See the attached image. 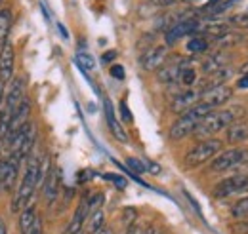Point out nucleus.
<instances>
[{"label":"nucleus","instance_id":"nucleus-1","mask_svg":"<svg viewBox=\"0 0 248 234\" xmlns=\"http://www.w3.org/2000/svg\"><path fill=\"white\" fill-rule=\"evenodd\" d=\"M29 164L25 168V174H23V179L19 181L16 192H14V198H12V211L19 213L27 204H31V198L34 194V190L44 183L46 179V174L50 170V162L48 158H38L31 152V156L27 158Z\"/></svg>","mask_w":248,"mask_h":234},{"label":"nucleus","instance_id":"nucleus-2","mask_svg":"<svg viewBox=\"0 0 248 234\" xmlns=\"http://www.w3.org/2000/svg\"><path fill=\"white\" fill-rule=\"evenodd\" d=\"M212 111H214V109H212V107H208V105H206V103H202V101L195 103L189 111H186L182 117L172 124V128H170V132H168L170 139L180 141V139H184V137H187V135H191V133L195 132V128L199 126V122H201L202 118L208 117Z\"/></svg>","mask_w":248,"mask_h":234},{"label":"nucleus","instance_id":"nucleus-3","mask_svg":"<svg viewBox=\"0 0 248 234\" xmlns=\"http://www.w3.org/2000/svg\"><path fill=\"white\" fill-rule=\"evenodd\" d=\"M241 107H233V109H225V111H212L206 118H202L199 122V126L195 128V135L197 137H212L214 133L221 132L223 128H227L231 122H235Z\"/></svg>","mask_w":248,"mask_h":234},{"label":"nucleus","instance_id":"nucleus-4","mask_svg":"<svg viewBox=\"0 0 248 234\" xmlns=\"http://www.w3.org/2000/svg\"><path fill=\"white\" fill-rule=\"evenodd\" d=\"M34 141H36V130H34V126H32L31 122L12 139V143H10V158H14L16 162H23V160H27L29 156H31L32 148H34Z\"/></svg>","mask_w":248,"mask_h":234},{"label":"nucleus","instance_id":"nucleus-5","mask_svg":"<svg viewBox=\"0 0 248 234\" xmlns=\"http://www.w3.org/2000/svg\"><path fill=\"white\" fill-rule=\"evenodd\" d=\"M248 162V148L247 146H235V148H227L223 152H217L212 158L210 164V172H229L235 170L243 164Z\"/></svg>","mask_w":248,"mask_h":234},{"label":"nucleus","instance_id":"nucleus-6","mask_svg":"<svg viewBox=\"0 0 248 234\" xmlns=\"http://www.w3.org/2000/svg\"><path fill=\"white\" fill-rule=\"evenodd\" d=\"M219 150H221V141L219 139H212V137L210 139H202L186 154V166L187 168L202 166L204 162L212 160Z\"/></svg>","mask_w":248,"mask_h":234},{"label":"nucleus","instance_id":"nucleus-7","mask_svg":"<svg viewBox=\"0 0 248 234\" xmlns=\"http://www.w3.org/2000/svg\"><path fill=\"white\" fill-rule=\"evenodd\" d=\"M29 117H31V103H29V99L27 97H23V101L17 105V109L14 111V115L10 118V126H8V132H6V135H4V139H2V143L6 146H10L12 143V139L29 124Z\"/></svg>","mask_w":248,"mask_h":234},{"label":"nucleus","instance_id":"nucleus-8","mask_svg":"<svg viewBox=\"0 0 248 234\" xmlns=\"http://www.w3.org/2000/svg\"><path fill=\"white\" fill-rule=\"evenodd\" d=\"M248 192V176L247 174H237L231 176L223 181H219L214 189V196L216 198H229L233 194H241Z\"/></svg>","mask_w":248,"mask_h":234},{"label":"nucleus","instance_id":"nucleus-9","mask_svg":"<svg viewBox=\"0 0 248 234\" xmlns=\"http://www.w3.org/2000/svg\"><path fill=\"white\" fill-rule=\"evenodd\" d=\"M14 67H16V54L12 42H2L0 44V84L8 88L10 80L14 78Z\"/></svg>","mask_w":248,"mask_h":234},{"label":"nucleus","instance_id":"nucleus-10","mask_svg":"<svg viewBox=\"0 0 248 234\" xmlns=\"http://www.w3.org/2000/svg\"><path fill=\"white\" fill-rule=\"evenodd\" d=\"M231 97H233V88H229L227 84L212 86V88L204 89V91L201 93V101L206 103V105L212 107V109H217V107L225 105Z\"/></svg>","mask_w":248,"mask_h":234},{"label":"nucleus","instance_id":"nucleus-11","mask_svg":"<svg viewBox=\"0 0 248 234\" xmlns=\"http://www.w3.org/2000/svg\"><path fill=\"white\" fill-rule=\"evenodd\" d=\"M166 59H168V48L166 46H153V48H147L143 52V56L140 59V65L143 71H158Z\"/></svg>","mask_w":248,"mask_h":234},{"label":"nucleus","instance_id":"nucleus-12","mask_svg":"<svg viewBox=\"0 0 248 234\" xmlns=\"http://www.w3.org/2000/svg\"><path fill=\"white\" fill-rule=\"evenodd\" d=\"M19 162H16L14 158L6 156L0 160V185L2 190H12L16 181H17V174H19Z\"/></svg>","mask_w":248,"mask_h":234},{"label":"nucleus","instance_id":"nucleus-13","mask_svg":"<svg viewBox=\"0 0 248 234\" xmlns=\"http://www.w3.org/2000/svg\"><path fill=\"white\" fill-rule=\"evenodd\" d=\"M201 101V89L195 88H187L184 91H180L176 97H172V103H170V109L178 115H184L186 111H189L195 103Z\"/></svg>","mask_w":248,"mask_h":234},{"label":"nucleus","instance_id":"nucleus-14","mask_svg":"<svg viewBox=\"0 0 248 234\" xmlns=\"http://www.w3.org/2000/svg\"><path fill=\"white\" fill-rule=\"evenodd\" d=\"M201 29V21L199 19H180L176 25H172L166 30V44H174L180 38H184L187 34H193Z\"/></svg>","mask_w":248,"mask_h":234},{"label":"nucleus","instance_id":"nucleus-15","mask_svg":"<svg viewBox=\"0 0 248 234\" xmlns=\"http://www.w3.org/2000/svg\"><path fill=\"white\" fill-rule=\"evenodd\" d=\"M184 63H186L184 58H176V59H172V61H164V65L156 71L158 82H160V84H176Z\"/></svg>","mask_w":248,"mask_h":234},{"label":"nucleus","instance_id":"nucleus-16","mask_svg":"<svg viewBox=\"0 0 248 234\" xmlns=\"http://www.w3.org/2000/svg\"><path fill=\"white\" fill-rule=\"evenodd\" d=\"M42 187H44V198H46V202L52 205L54 200H56V196H58V190H60V176H58V170L54 166H50Z\"/></svg>","mask_w":248,"mask_h":234},{"label":"nucleus","instance_id":"nucleus-17","mask_svg":"<svg viewBox=\"0 0 248 234\" xmlns=\"http://www.w3.org/2000/svg\"><path fill=\"white\" fill-rule=\"evenodd\" d=\"M227 63H229V56L225 52H216V54H212V56L204 59L202 71H204V74H212V73H216L223 67H229Z\"/></svg>","mask_w":248,"mask_h":234},{"label":"nucleus","instance_id":"nucleus-18","mask_svg":"<svg viewBox=\"0 0 248 234\" xmlns=\"http://www.w3.org/2000/svg\"><path fill=\"white\" fill-rule=\"evenodd\" d=\"M227 141L229 143H245L248 139V124L247 122H231L227 126Z\"/></svg>","mask_w":248,"mask_h":234},{"label":"nucleus","instance_id":"nucleus-19","mask_svg":"<svg viewBox=\"0 0 248 234\" xmlns=\"http://www.w3.org/2000/svg\"><path fill=\"white\" fill-rule=\"evenodd\" d=\"M105 117H107V124H109L111 133H113V135H115L119 141L126 143V141H128V135H126V132H124L123 126L117 122L115 113H113V107H111V101H107V99H105Z\"/></svg>","mask_w":248,"mask_h":234},{"label":"nucleus","instance_id":"nucleus-20","mask_svg":"<svg viewBox=\"0 0 248 234\" xmlns=\"http://www.w3.org/2000/svg\"><path fill=\"white\" fill-rule=\"evenodd\" d=\"M36 219V209L32 204H27L21 211H19V217H17V227H19V234H29L32 229V223Z\"/></svg>","mask_w":248,"mask_h":234},{"label":"nucleus","instance_id":"nucleus-21","mask_svg":"<svg viewBox=\"0 0 248 234\" xmlns=\"http://www.w3.org/2000/svg\"><path fill=\"white\" fill-rule=\"evenodd\" d=\"M103 225H105V213L99 207V209L92 211L86 219V234H97L103 229Z\"/></svg>","mask_w":248,"mask_h":234},{"label":"nucleus","instance_id":"nucleus-22","mask_svg":"<svg viewBox=\"0 0 248 234\" xmlns=\"http://www.w3.org/2000/svg\"><path fill=\"white\" fill-rule=\"evenodd\" d=\"M197 82V71L193 69V65L186 59L182 71H180V76H178V84H182L184 88H193V84Z\"/></svg>","mask_w":248,"mask_h":234},{"label":"nucleus","instance_id":"nucleus-23","mask_svg":"<svg viewBox=\"0 0 248 234\" xmlns=\"http://www.w3.org/2000/svg\"><path fill=\"white\" fill-rule=\"evenodd\" d=\"M12 19H14V15L10 10H6V8L0 10V44L8 40V32L12 29Z\"/></svg>","mask_w":248,"mask_h":234},{"label":"nucleus","instance_id":"nucleus-24","mask_svg":"<svg viewBox=\"0 0 248 234\" xmlns=\"http://www.w3.org/2000/svg\"><path fill=\"white\" fill-rule=\"evenodd\" d=\"M206 50H208V40L202 36H193L187 42V52H191V54H204Z\"/></svg>","mask_w":248,"mask_h":234},{"label":"nucleus","instance_id":"nucleus-25","mask_svg":"<svg viewBox=\"0 0 248 234\" xmlns=\"http://www.w3.org/2000/svg\"><path fill=\"white\" fill-rule=\"evenodd\" d=\"M231 215L235 219H248V196L237 200L231 207Z\"/></svg>","mask_w":248,"mask_h":234},{"label":"nucleus","instance_id":"nucleus-26","mask_svg":"<svg viewBox=\"0 0 248 234\" xmlns=\"http://www.w3.org/2000/svg\"><path fill=\"white\" fill-rule=\"evenodd\" d=\"M77 65L82 69V71H93L95 69V61L90 54H86V52H78L77 54Z\"/></svg>","mask_w":248,"mask_h":234},{"label":"nucleus","instance_id":"nucleus-27","mask_svg":"<svg viewBox=\"0 0 248 234\" xmlns=\"http://www.w3.org/2000/svg\"><path fill=\"white\" fill-rule=\"evenodd\" d=\"M219 44H223V46H231V44H237V42H241L243 40V36L239 34V32H223V34H219L216 38Z\"/></svg>","mask_w":248,"mask_h":234},{"label":"nucleus","instance_id":"nucleus-28","mask_svg":"<svg viewBox=\"0 0 248 234\" xmlns=\"http://www.w3.org/2000/svg\"><path fill=\"white\" fill-rule=\"evenodd\" d=\"M136 217H138V211H136L134 207H126L123 211V223L126 227L134 225V223H136Z\"/></svg>","mask_w":248,"mask_h":234},{"label":"nucleus","instance_id":"nucleus-29","mask_svg":"<svg viewBox=\"0 0 248 234\" xmlns=\"http://www.w3.org/2000/svg\"><path fill=\"white\" fill-rule=\"evenodd\" d=\"M126 164H128V168L134 170L136 174H145V166H143V162H141L140 158H128Z\"/></svg>","mask_w":248,"mask_h":234},{"label":"nucleus","instance_id":"nucleus-30","mask_svg":"<svg viewBox=\"0 0 248 234\" xmlns=\"http://www.w3.org/2000/svg\"><path fill=\"white\" fill-rule=\"evenodd\" d=\"M143 166H145V172H151L153 176H160V172H162V168L156 162H151V160H145Z\"/></svg>","mask_w":248,"mask_h":234},{"label":"nucleus","instance_id":"nucleus-31","mask_svg":"<svg viewBox=\"0 0 248 234\" xmlns=\"http://www.w3.org/2000/svg\"><path fill=\"white\" fill-rule=\"evenodd\" d=\"M231 231L235 234H248V223H245V219H239V223L233 225Z\"/></svg>","mask_w":248,"mask_h":234},{"label":"nucleus","instance_id":"nucleus-32","mask_svg":"<svg viewBox=\"0 0 248 234\" xmlns=\"http://www.w3.org/2000/svg\"><path fill=\"white\" fill-rule=\"evenodd\" d=\"M231 23H233V25H241V27H248V14L231 17Z\"/></svg>","mask_w":248,"mask_h":234},{"label":"nucleus","instance_id":"nucleus-33","mask_svg":"<svg viewBox=\"0 0 248 234\" xmlns=\"http://www.w3.org/2000/svg\"><path fill=\"white\" fill-rule=\"evenodd\" d=\"M29 234H44V227H42V219L36 215V219H34V223H32V229Z\"/></svg>","mask_w":248,"mask_h":234},{"label":"nucleus","instance_id":"nucleus-34","mask_svg":"<svg viewBox=\"0 0 248 234\" xmlns=\"http://www.w3.org/2000/svg\"><path fill=\"white\" fill-rule=\"evenodd\" d=\"M180 2H186V0H153V4L158 8H170V6L180 4Z\"/></svg>","mask_w":248,"mask_h":234},{"label":"nucleus","instance_id":"nucleus-35","mask_svg":"<svg viewBox=\"0 0 248 234\" xmlns=\"http://www.w3.org/2000/svg\"><path fill=\"white\" fill-rule=\"evenodd\" d=\"M111 76H115L117 80H123L124 78V69L121 65H113L111 67Z\"/></svg>","mask_w":248,"mask_h":234},{"label":"nucleus","instance_id":"nucleus-36","mask_svg":"<svg viewBox=\"0 0 248 234\" xmlns=\"http://www.w3.org/2000/svg\"><path fill=\"white\" fill-rule=\"evenodd\" d=\"M124 234H143V227H140L138 223H134V225L126 227V233Z\"/></svg>","mask_w":248,"mask_h":234},{"label":"nucleus","instance_id":"nucleus-37","mask_svg":"<svg viewBox=\"0 0 248 234\" xmlns=\"http://www.w3.org/2000/svg\"><path fill=\"white\" fill-rule=\"evenodd\" d=\"M121 111H123V118L124 120H126V122H130V120H132V115H130V111H128V105H126V103H121Z\"/></svg>","mask_w":248,"mask_h":234},{"label":"nucleus","instance_id":"nucleus-38","mask_svg":"<svg viewBox=\"0 0 248 234\" xmlns=\"http://www.w3.org/2000/svg\"><path fill=\"white\" fill-rule=\"evenodd\" d=\"M107 177H109L111 181H115V183H117L121 189H124V187H126V179H123V177H119V176H107Z\"/></svg>","mask_w":248,"mask_h":234},{"label":"nucleus","instance_id":"nucleus-39","mask_svg":"<svg viewBox=\"0 0 248 234\" xmlns=\"http://www.w3.org/2000/svg\"><path fill=\"white\" fill-rule=\"evenodd\" d=\"M237 86H239V88H243V89H247V88H248V74H243V76L239 78Z\"/></svg>","mask_w":248,"mask_h":234},{"label":"nucleus","instance_id":"nucleus-40","mask_svg":"<svg viewBox=\"0 0 248 234\" xmlns=\"http://www.w3.org/2000/svg\"><path fill=\"white\" fill-rule=\"evenodd\" d=\"M115 58H117V52H109V54L103 56V63H109V61H113Z\"/></svg>","mask_w":248,"mask_h":234},{"label":"nucleus","instance_id":"nucleus-41","mask_svg":"<svg viewBox=\"0 0 248 234\" xmlns=\"http://www.w3.org/2000/svg\"><path fill=\"white\" fill-rule=\"evenodd\" d=\"M0 234H8V227L4 225V221L0 219Z\"/></svg>","mask_w":248,"mask_h":234},{"label":"nucleus","instance_id":"nucleus-42","mask_svg":"<svg viewBox=\"0 0 248 234\" xmlns=\"http://www.w3.org/2000/svg\"><path fill=\"white\" fill-rule=\"evenodd\" d=\"M97 234H113V231H111L109 227H103V229H101V231H99Z\"/></svg>","mask_w":248,"mask_h":234},{"label":"nucleus","instance_id":"nucleus-43","mask_svg":"<svg viewBox=\"0 0 248 234\" xmlns=\"http://www.w3.org/2000/svg\"><path fill=\"white\" fill-rule=\"evenodd\" d=\"M243 74H248V63L247 65H243Z\"/></svg>","mask_w":248,"mask_h":234},{"label":"nucleus","instance_id":"nucleus-44","mask_svg":"<svg viewBox=\"0 0 248 234\" xmlns=\"http://www.w3.org/2000/svg\"><path fill=\"white\" fill-rule=\"evenodd\" d=\"M2 6H4V0H0V10H4V8H2Z\"/></svg>","mask_w":248,"mask_h":234},{"label":"nucleus","instance_id":"nucleus-45","mask_svg":"<svg viewBox=\"0 0 248 234\" xmlns=\"http://www.w3.org/2000/svg\"><path fill=\"white\" fill-rule=\"evenodd\" d=\"M0 190H2V185H0Z\"/></svg>","mask_w":248,"mask_h":234},{"label":"nucleus","instance_id":"nucleus-46","mask_svg":"<svg viewBox=\"0 0 248 234\" xmlns=\"http://www.w3.org/2000/svg\"><path fill=\"white\" fill-rule=\"evenodd\" d=\"M80 234H82V233H80Z\"/></svg>","mask_w":248,"mask_h":234}]
</instances>
